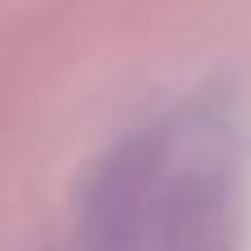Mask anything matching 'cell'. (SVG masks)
<instances>
[{
  "mask_svg": "<svg viewBox=\"0 0 251 251\" xmlns=\"http://www.w3.org/2000/svg\"><path fill=\"white\" fill-rule=\"evenodd\" d=\"M158 140H126L112 149L84 200L79 251H153V224L163 200Z\"/></svg>",
  "mask_w": 251,
  "mask_h": 251,
  "instance_id": "1",
  "label": "cell"
},
{
  "mask_svg": "<svg viewBox=\"0 0 251 251\" xmlns=\"http://www.w3.org/2000/svg\"><path fill=\"white\" fill-rule=\"evenodd\" d=\"M153 251H247L237 200L219 172H186L163 191Z\"/></svg>",
  "mask_w": 251,
  "mask_h": 251,
  "instance_id": "2",
  "label": "cell"
}]
</instances>
